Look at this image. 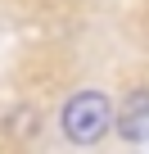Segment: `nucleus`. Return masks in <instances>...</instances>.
I'll list each match as a JSON object with an SVG mask.
<instances>
[{
	"label": "nucleus",
	"instance_id": "f257e3e1",
	"mask_svg": "<svg viewBox=\"0 0 149 154\" xmlns=\"http://www.w3.org/2000/svg\"><path fill=\"white\" fill-rule=\"evenodd\" d=\"M113 127H118V109H113V100H109L104 91H95V86L72 91V95L63 100V109H59V131H63L68 145H77V149L100 145Z\"/></svg>",
	"mask_w": 149,
	"mask_h": 154
},
{
	"label": "nucleus",
	"instance_id": "f03ea898",
	"mask_svg": "<svg viewBox=\"0 0 149 154\" xmlns=\"http://www.w3.org/2000/svg\"><path fill=\"white\" fill-rule=\"evenodd\" d=\"M127 145H145L149 140V86H136L122 95L118 104V127H113Z\"/></svg>",
	"mask_w": 149,
	"mask_h": 154
}]
</instances>
